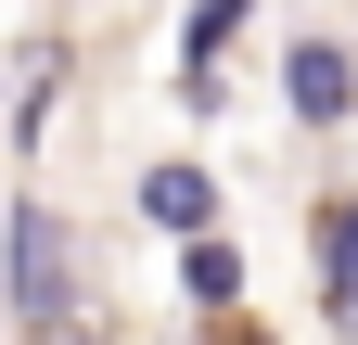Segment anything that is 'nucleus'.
I'll return each instance as SVG.
<instances>
[{
    "instance_id": "nucleus-2",
    "label": "nucleus",
    "mask_w": 358,
    "mask_h": 345,
    "mask_svg": "<svg viewBox=\"0 0 358 345\" xmlns=\"http://www.w3.org/2000/svg\"><path fill=\"white\" fill-rule=\"evenodd\" d=\"M282 90H294V115H307V128H333V115L358 103V77H345L333 38H294V52H282Z\"/></svg>"
},
{
    "instance_id": "nucleus-4",
    "label": "nucleus",
    "mask_w": 358,
    "mask_h": 345,
    "mask_svg": "<svg viewBox=\"0 0 358 345\" xmlns=\"http://www.w3.org/2000/svg\"><path fill=\"white\" fill-rule=\"evenodd\" d=\"M320 281H333V320H345V307H358V205L320 218Z\"/></svg>"
},
{
    "instance_id": "nucleus-1",
    "label": "nucleus",
    "mask_w": 358,
    "mask_h": 345,
    "mask_svg": "<svg viewBox=\"0 0 358 345\" xmlns=\"http://www.w3.org/2000/svg\"><path fill=\"white\" fill-rule=\"evenodd\" d=\"M0 281H13V320L26 332L77 320V243H64L52 205H13V218H0Z\"/></svg>"
},
{
    "instance_id": "nucleus-3",
    "label": "nucleus",
    "mask_w": 358,
    "mask_h": 345,
    "mask_svg": "<svg viewBox=\"0 0 358 345\" xmlns=\"http://www.w3.org/2000/svg\"><path fill=\"white\" fill-rule=\"evenodd\" d=\"M141 218H154V230H179V243H192V230H217L205 166H154V179H141Z\"/></svg>"
},
{
    "instance_id": "nucleus-6",
    "label": "nucleus",
    "mask_w": 358,
    "mask_h": 345,
    "mask_svg": "<svg viewBox=\"0 0 358 345\" xmlns=\"http://www.w3.org/2000/svg\"><path fill=\"white\" fill-rule=\"evenodd\" d=\"M256 13V0H192V26H179V52H192V64H217V52H231V26Z\"/></svg>"
},
{
    "instance_id": "nucleus-5",
    "label": "nucleus",
    "mask_w": 358,
    "mask_h": 345,
    "mask_svg": "<svg viewBox=\"0 0 358 345\" xmlns=\"http://www.w3.org/2000/svg\"><path fill=\"white\" fill-rule=\"evenodd\" d=\"M179 281H192L205 307H231V294H243V256L217 243V230H192V256H179Z\"/></svg>"
},
{
    "instance_id": "nucleus-7",
    "label": "nucleus",
    "mask_w": 358,
    "mask_h": 345,
    "mask_svg": "<svg viewBox=\"0 0 358 345\" xmlns=\"http://www.w3.org/2000/svg\"><path fill=\"white\" fill-rule=\"evenodd\" d=\"M256 345H268V332H256Z\"/></svg>"
}]
</instances>
